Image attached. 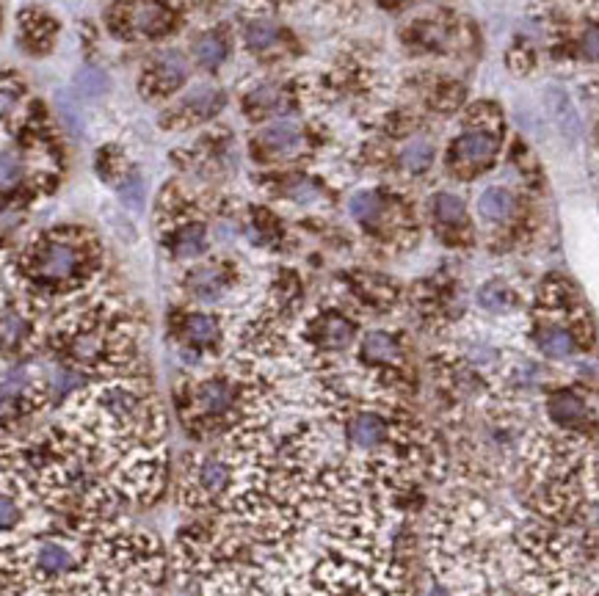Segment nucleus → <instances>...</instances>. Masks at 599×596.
I'll use <instances>...</instances> for the list:
<instances>
[{
  "instance_id": "9b49d317",
  "label": "nucleus",
  "mask_w": 599,
  "mask_h": 596,
  "mask_svg": "<svg viewBox=\"0 0 599 596\" xmlns=\"http://www.w3.org/2000/svg\"><path fill=\"white\" fill-rule=\"evenodd\" d=\"M224 103V94L219 89H213V86H199L194 92L185 97L183 103V114L191 116V119H208L221 108Z\"/></svg>"
},
{
  "instance_id": "b1692460",
  "label": "nucleus",
  "mask_w": 599,
  "mask_h": 596,
  "mask_svg": "<svg viewBox=\"0 0 599 596\" xmlns=\"http://www.w3.org/2000/svg\"><path fill=\"white\" fill-rule=\"evenodd\" d=\"M583 56L599 61V28H588L583 34Z\"/></svg>"
},
{
  "instance_id": "6e6552de",
  "label": "nucleus",
  "mask_w": 599,
  "mask_h": 596,
  "mask_svg": "<svg viewBox=\"0 0 599 596\" xmlns=\"http://www.w3.org/2000/svg\"><path fill=\"white\" fill-rule=\"evenodd\" d=\"M185 72H188V67H185L183 53H177V50L161 53V56L155 58V64H152L150 69L152 92H174V89L185 81Z\"/></svg>"
},
{
  "instance_id": "6ab92c4d",
  "label": "nucleus",
  "mask_w": 599,
  "mask_h": 596,
  "mask_svg": "<svg viewBox=\"0 0 599 596\" xmlns=\"http://www.w3.org/2000/svg\"><path fill=\"white\" fill-rule=\"evenodd\" d=\"M188 285H191V290H194L196 296L213 298L221 293V287H224V276L219 274V268L205 265V268H196L194 274L188 276Z\"/></svg>"
},
{
  "instance_id": "aec40b11",
  "label": "nucleus",
  "mask_w": 599,
  "mask_h": 596,
  "mask_svg": "<svg viewBox=\"0 0 599 596\" xmlns=\"http://www.w3.org/2000/svg\"><path fill=\"white\" fill-rule=\"evenodd\" d=\"M381 213H384V202H381L379 194L365 191V194H357L351 199V216L357 218V221H362V224H370V227H373L381 218Z\"/></svg>"
},
{
  "instance_id": "f03ea898",
  "label": "nucleus",
  "mask_w": 599,
  "mask_h": 596,
  "mask_svg": "<svg viewBox=\"0 0 599 596\" xmlns=\"http://www.w3.org/2000/svg\"><path fill=\"white\" fill-rule=\"evenodd\" d=\"M235 459H224L219 453H196L194 459L185 461L183 472V503L191 508L208 511L219 500H230L235 489Z\"/></svg>"
},
{
  "instance_id": "1a4fd4ad",
  "label": "nucleus",
  "mask_w": 599,
  "mask_h": 596,
  "mask_svg": "<svg viewBox=\"0 0 599 596\" xmlns=\"http://www.w3.org/2000/svg\"><path fill=\"white\" fill-rule=\"evenodd\" d=\"M362 359L370 365H401L404 348L387 332H370L362 340Z\"/></svg>"
},
{
  "instance_id": "423d86ee",
  "label": "nucleus",
  "mask_w": 599,
  "mask_h": 596,
  "mask_svg": "<svg viewBox=\"0 0 599 596\" xmlns=\"http://www.w3.org/2000/svg\"><path fill=\"white\" fill-rule=\"evenodd\" d=\"M536 348L550 359H569L577 351V334L561 321H539L533 332Z\"/></svg>"
},
{
  "instance_id": "412c9836",
  "label": "nucleus",
  "mask_w": 599,
  "mask_h": 596,
  "mask_svg": "<svg viewBox=\"0 0 599 596\" xmlns=\"http://www.w3.org/2000/svg\"><path fill=\"white\" fill-rule=\"evenodd\" d=\"M227 56V45L224 39L216 34H205L196 42V58L205 64V67H219L221 61Z\"/></svg>"
},
{
  "instance_id": "f257e3e1",
  "label": "nucleus",
  "mask_w": 599,
  "mask_h": 596,
  "mask_svg": "<svg viewBox=\"0 0 599 596\" xmlns=\"http://www.w3.org/2000/svg\"><path fill=\"white\" fill-rule=\"evenodd\" d=\"M89 265V252L75 235H47L25 257V274L36 285L47 290H58L72 282H78L86 274Z\"/></svg>"
},
{
  "instance_id": "ddd939ff",
  "label": "nucleus",
  "mask_w": 599,
  "mask_h": 596,
  "mask_svg": "<svg viewBox=\"0 0 599 596\" xmlns=\"http://www.w3.org/2000/svg\"><path fill=\"white\" fill-rule=\"evenodd\" d=\"M257 144L271 152H290L301 144V130L293 122H279V125L265 127L257 136Z\"/></svg>"
},
{
  "instance_id": "4468645a",
  "label": "nucleus",
  "mask_w": 599,
  "mask_h": 596,
  "mask_svg": "<svg viewBox=\"0 0 599 596\" xmlns=\"http://www.w3.org/2000/svg\"><path fill=\"white\" fill-rule=\"evenodd\" d=\"M478 213L486 218V221H506L511 213H514V196L508 194L506 188H486L481 199H478Z\"/></svg>"
},
{
  "instance_id": "f8f14e48",
  "label": "nucleus",
  "mask_w": 599,
  "mask_h": 596,
  "mask_svg": "<svg viewBox=\"0 0 599 596\" xmlns=\"http://www.w3.org/2000/svg\"><path fill=\"white\" fill-rule=\"evenodd\" d=\"M434 218H437L439 227L445 230H459V227H467V207L461 202L459 196L453 194H437L434 196Z\"/></svg>"
},
{
  "instance_id": "f3484780",
  "label": "nucleus",
  "mask_w": 599,
  "mask_h": 596,
  "mask_svg": "<svg viewBox=\"0 0 599 596\" xmlns=\"http://www.w3.org/2000/svg\"><path fill=\"white\" fill-rule=\"evenodd\" d=\"M431 163H434V147L428 141H423V138H415V141H409L401 149V166H404L406 172L423 174L431 169Z\"/></svg>"
},
{
  "instance_id": "20e7f679",
  "label": "nucleus",
  "mask_w": 599,
  "mask_h": 596,
  "mask_svg": "<svg viewBox=\"0 0 599 596\" xmlns=\"http://www.w3.org/2000/svg\"><path fill=\"white\" fill-rule=\"evenodd\" d=\"M497 152H500V138L495 133H489V130H467L450 144V172L459 174V177H473V174L484 172L495 163Z\"/></svg>"
},
{
  "instance_id": "a211bd4d",
  "label": "nucleus",
  "mask_w": 599,
  "mask_h": 596,
  "mask_svg": "<svg viewBox=\"0 0 599 596\" xmlns=\"http://www.w3.org/2000/svg\"><path fill=\"white\" fill-rule=\"evenodd\" d=\"M478 301H481V307L489 312H506L514 307V293H511V287L506 282H486L481 290H478Z\"/></svg>"
},
{
  "instance_id": "7ed1b4c3",
  "label": "nucleus",
  "mask_w": 599,
  "mask_h": 596,
  "mask_svg": "<svg viewBox=\"0 0 599 596\" xmlns=\"http://www.w3.org/2000/svg\"><path fill=\"white\" fill-rule=\"evenodd\" d=\"M111 28L119 36H161L172 28V12L161 0H116Z\"/></svg>"
},
{
  "instance_id": "2eb2a0df",
  "label": "nucleus",
  "mask_w": 599,
  "mask_h": 596,
  "mask_svg": "<svg viewBox=\"0 0 599 596\" xmlns=\"http://www.w3.org/2000/svg\"><path fill=\"white\" fill-rule=\"evenodd\" d=\"M354 340V323L340 315H326L318 326V343L323 348H346Z\"/></svg>"
},
{
  "instance_id": "5701e85b",
  "label": "nucleus",
  "mask_w": 599,
  "mask_h": 596,
  "mask_svg": "<svg viewBox=\"0 0 599 596\" xmlns=\"http://www.w3.org/2000/svg\"><path fill=\"white\" fill-rule=\"evenodd\" d=\"M78 89H81L83 94H92V97H97V94L108 92V78H105L100 69H92V67H83L81 72H78Z\"/></svg>"
},
{
  "instance_id": "dca6fc26",
  "label": "nucleus",
  "mask_w": 599,
  "mask_h": 596,
  "mask_svg": "<svg viewBox=\"0 0 599 596\" xmlns=\"http://www.w3.org/2000/svg\"><path fill=\"white\" fill-rule=\"evenodd\" d=\"M205 252V227L202 224H185L183 230L172 238V254L174 257H196Z\"/></svg>"
},
{
  "instance_id": "0eeeda50",
  "label": "nucleus",
  "mask_w": 599,
  "mask_h": 596,
  "mask_svg": "<svg viewBox=\"0 0 599 596\" xmlns=\"http://www.w3.org/2000/svg\"><path fill=\"white\" fill-rule=\"evenodd\" d=\"M194 406L202 417H224L235 406V390L224 379L202 381L194 390Z\"/></svg>"
},
{
  "instance_id": "39448f33",
  "label": "nucleus",
  "mask_w": 599,
  "mask_h": 596,
  "mask_svg": "<svg viewBox=\"0 0 599 596\" xmlns=\"http://www.w3.org/2000/svg\"><path fill=\"white\" fill-rule=\"evenodd\" d=\"M547 417L566 434H583L594 423L588 403L572 390H558L547 398Z\"/></svg>"
},
{
  "instance_id": "4be33fe9",
  "label": "nucleus",
  "mask_w": 599,
  "mask_h": 596,
  "mask_svg": "<svg viewBox=\"0 0 599 596\" xmlns=\"http://www.w3.org/2000/svg\"><path fill=\"white\" fill-rule=\"evenodd\" d=\"M277 25L268 23V20H260V23H252L249 25V31H246V42H249V47H254V50H265V47H271L274 42H277Z\"/></svg>"
},
{
  "instance_id": "393cba45",
  "label": "nucleus",
  "mask_w": 599,
  "mask_h": 596,
  "mask_svg": "<svg viewBox=\"0 0 599 596\" xmlns=\"http://www.w3.org/2000/svg\"><path fill=\"white\" fill-rule=\"evenodd\" d=\"M390 3H401V0H390Z\"/></svg>"
},
{
  "instance_id": "9d476101",
  "label": "nucleus",
  "mask_w": 599,
  "mask_h": 596,
  "mask_svg": "<svg viewBox=\"0 0 599 596\" xmlns=\"http://www.w3.org/2000/svg\"><path fill=\"white\" fill-rule=\"evenodd\" d=\"M183 337L188 345H196V348H208L219 340V321L213 315H205V312H194L188 315L183 323Z\"/></svg>"
}]
</instances>
